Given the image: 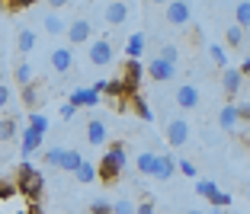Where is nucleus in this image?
<instances>
[{
  "instance_id": "f257e3e1",
  "label": "nucleus",
  "mask_w": 250,
  "mask_h": 214,
  "mask_svg": "<svg viewBox=\"0 0 250 214\" xmlns=\"http://www.w3.org/2000/svg\"><path fill=\"white\" fill-rule=\"evenodd\" d=\"M16 189H20V198L26 201H39L45 195V176L29 163V157H22L20 170H16Z\"/></svg>"
},
{
  "instance_id": "f03ea898",
  "label": "nucleus",
  "mask_w": 250,
  "mask_h": 214,
  "mask_svg": "<svg viewBox=\"0 0 250 214\" xmlns=\"http://www.w3.org/2000/svg\"><path fill=\"white\" fill-rule=\"evenodd\" d=\"M125 166H128L125 144H122V141H116V144H109V150L103 154V160L96 163V173H100V179H103V182H116V179L122 176Z\"/></svg>"
},
{
  "instance_id": "7ed1b4c3",
  "label": "nucleus",
  "mask_w": 250,
  "mask_h": 214,
  "mask_svg": "<svg viewBox=\"0 0 250 214\" xmlns=\"http://www.w3.org/2000/svg\"><path fill=\"white\" fill-rule=\"evenodd\" d=\"M164 138H167V144L173 150H183L186 144H189V122L180 115H173L167 122V128H164Z\"/></svg>"
},
{
  "instance_id": "20e7f679",
  "label": "nucleus",
  "mask_w": 250,
  "mask_h": 214,
  "mask_svg": "<svg viewBox=\"0 0 250 214\" xmlns=\"http://www.w3.org/2000/svg\"><path fill=\"white\" fill-rule=\"evenodd\" d=\"M90 48H87V58L93 67H109L112 58H116V48H112L109 38H90Z\"/></svg>"
},
{
  "instance_id": "39448f33",
  "label": "nucleus",
  "mask_w": 250,
  "mask_h": 214,
  "mask_svg": "<svg viewBox=\"0 0 250 214\" xmlns=\"http://www.w3.org/2000/svg\"><path fill=\"white\" fill-rule=\"evenodd\" d=\"M48 64H52V71L58 77H67L74 71V45H58V48H52Z\"/></svg>"
},
{
  "instance_id": "423d86ee",
  "label": "nucleus",
  "mask_w": 250,
  "mask_h": 214,
  "mask_svg": "<svg viewBox=\"0 0 250 214\" xmlns=\"http://www.w3.org/2000/svg\"><path fill=\"white\" fill-rule=\"evenodd\" d=\"M67 45H74V48H77V45H87L90 38H93V22L87 19V16H77V19H71L67 22Z\"/></svg>"
},
{
  "instance_id": "0eeeda50",
  "label": "nucleus",
  "mask_w": 250,
  "mask_h": 214,
  "mask_svg": "<svg viewBox=\"0 0 250 214\" xmlns=\"http://www.w3.org/2000/svg\"><path fill=\"white\" fill-rule=\"evenodd\" d=\"M141 77H145V64H141V58H125L122 83H125V93H128V96L141 89Z\"/></svg>"
},
{
  "instance_id": "6e6552de",
  "label": "nucleus",
  "mask_w": 250,
  "mask_h": 214,
  "mask_svg": "<svg viewBox=\"0 0 250 214\" xmlns=\"http://www.w3.org/2000/svg\"><path fill=\"white\" fill-rule=\"evenodd\" d=\"M189 3L186 0H170V3H164V19H167V26H177V29H183V26H189Z\"/></svg>"
},
{
  "instance_id": "1a4fd4ad",
  "label": "nucleus",
  "mask_w": 250,
  "mask_h": 214,
  "mask_svg": "<svg viewBox=\"0 0 250 214\" xmlns=\"http://www.w3.org/2000/svg\"><path fill=\"white\" fill-rule=\"evenodd\" d=\"M173 103L183 112H196L199 106H202V93H199L196 83H180V89L173 93Z\"/></svg>"
},
{
  "instance_id": "9d476101",
  "label": "nucleus",
  "mask_w": 250,
  "mask_h": 214,
  "mask_svg": "<svg viewBox=\"0 0 250 214\" xmlns=\"http://www.w3.org/2000/svg\"><path fill=\"white\" fill-rule=\"evenodd\" d=\"M145 74L151 77L154 83H170L173 77H177V64H170V61H164L161 54H157V58L145 67Z\"/></svg>"
},
{
  "instance_id": "9b49d317",
  "label": "nucleus",
  "mask_w": 250,
  "mask_h": 214,
  "mask_svg": "<svg viewBox=\"0 0 250 214\" xmlns=\"http://www.w3.org/2000/svg\"><path fill=\"white\" fill-rule=\"evenodd\" d=\"M128 16H132L128 0H109V3H106V10H103V19L109 22V26H122Z\"/></svg>"
},
{
  "instance_id": "f8f14e48",
  "label": "nucleus",
  "mask_w": 250,
  "mask_h": 214,
  "mask_svg": "<svg viewBox=\"0 0 250 214\" xmlns=\"http://www.w3.org/2000/svg\"><path fill=\"white\" fill-rule=\"evenodd\" d=\"M20 150H22V157H32L39 147H42V141H45V131H39V128H32V125H26L22 128V134H20Z\"/></svg>"
},
{
  "instance_id": "ddd939ff",
  "label": "nucleus",
  "mask_w": 250,
  "mask_h": 214,
  "mask_svg": "<svg viewBox=\"0 0 250 214\" xmlns=\"http://www.w3.org/2000/svg\"><path fill=\"white\" fill-rule=\"evenodd\" d=\"M218 128H221V131H237V128H241V112H237V103H225V106H221Z\"/></svg>"
},
{
  "instance_id": "4468645a",
  "label": "nucleus",
  "mask_w": 250,
  "mask_h": 214,
  "mask_svg": "<svg viewBox=\"0 0 250 214\" xmlns=\"http://www.w3.org/2000/svg\"><path fill=\"white\" fill-rule=\"evenodd\" d=\"M221 87H225V93L228 96H237L244 87V74L241 67H221Z\"/></svg>"
},
{
  "instance_id": "2eb2a0df",
  "label": "nucleus",
  "mask_w": 250,
  "mask_h": 214,
  "mask_svg": "<svg viewBox=\"0 0 250 214\" xmlns=\"http://www.w3.org/2000/svg\"><path fill=\"white\" fill-rule=\"evenodd\" d=\"M106 138H109L106 122H103V118H90V122H87V144H90V147H103Z\"/></svg>"
},
{
  "instance_id": "dca6fc26",
  "label": "nucleus",
  "mask_w": 250,
  "mask_h": 214,
  "mask_svg": "<svg viewBox=\"0 0 250 214\" xmlns=\"http://www.w3.org/2000/svg\"><path fill=\"white\" fill-rule=\"evenodd\" d=\"M173 173H177V160L170 154H157V163H154V173H151V176L167 182V179H173Z\"/></svg>"
},
{
  "instance_id": "f3484780",
  "label": "nucleus",
  "mask_w": 250,
  "mask_h": 214,
  "mask_svg": "<svg viewBox=\"0 0 250 214\" xmlns=\"http://www.w3.org/2000/svg\"><path fill=\"white\" fill-rule=\"evenodd\" d=\"M42 26H45L48 36H64V32H67V19L58 16V10H48V13L42 16Z\"/></svg>"
},
{
  "instance_id": "a211bd4d",
  "label": "nucleus",
  "mask_w": 250,
  "mask_h": 214,
  "mask_svg": "<svg viewBox=\"0 0 250 214\" xmlns=\"http://www.w3.org/2000/svg\"><path fill=\"white\" fill-rule=\"evenodd\" d=\"M71 103L77 106V109H81V106H83V109H93V106L100 103V93H96L93 87H81V89H74V93H71Z\"/></svg>"
},
{
  "instance_id": "6ab92c4d",
  "label": "nucleus",
  "mask_w": 250,
  "mask_h": 214,
  "mask_svg": "<svg viewBox=\"0 0 250 214\" xmlns=\"http://www.w3.org/2000/svg\"><path fill=\"white\" fill-rule=\"evenodd\" d=\"M154 163H157V154H151V150H141V154L135 157V170H138L141 176H151V173H154Z\"/></svg>"
},
{
  "instance_id": "aec40b11",
  "label": "nucleus",
  "mask_w": 250,
  "mask_h": 214,
  "mask_svg": "<svg viewBox=\"0 0 250 214\" xmlns=\"http://www.w3.org/2000/svg\"><path fill=\"white\" fill-rule=\"evenodd\" d=\"M74 176H77V182H83V185H90V182H96L100 179V173H96V163H90V160H83L77 170H74Z\"/></svg>"
},
{
  "instance_id": "412c9836",
  "label": "nucleus",
  "mask_w": 250,
  "mask_h": 214,
  "mask_svg": "<svg viewBox=\"0 0 250 214\" xmlns=\"http://www.w3.org/2000/svg\"><path fill=\"white\" fill-rule=\"evenodd\" d=\"M132 109H135V115L141 118V122H154V112H151V106L145 103V96H141V93H132Z\"/></svg>"
},
{
  "instance_id": "4be33fe9",
  "label": "nucleus",
  "mask_w": 250,
  "mask_h": 214,
  "mask_svg": "<svg viewBox=\"0 0 250 214\" xmlns=\"http://www.w3.org/2000/svg\"><path fill=\"white\" fill-rule=\"evenodd\" d=\"M20 96H22V103H26V109H36V106L42 103V87H39V83H26Z\"/></svg>"
},
{
  "instance_id": "5701e85b",
  "label": "nucleus",
  "mask_w": 250,
  "mask_h": 214,
  "mask_svg": "<svg viewBox=\"0 0 250 214\" xmlns=\"http://www.w3.org/2000/svg\"><path fill=\"white\" fill-rule=\"evenodd\" d=\"M244 38H247V29H244V26H237V22H231L228 32H225V45H231V48H241Z\"/></svg>"
},
{
  "instance_id": "b1692460",
  "label": "nucleus",
  "mask_w": 250,
  "mask_h": 214,
  "mask_svg": "<svg viewBox=\"0 0 250 214\" xmlns=\"http://www.w3.org/2000/svg\"><path fill=\"white\" fill-rule=\"evenodd\" d=\"M141 54H145V36L135 32V36H128V42H125V58H141Z\"/></svg>"
},
{
  "instance_id": "393cba45",
  "label": "nucleus",
  "mask_w": 250,
  "mask_h": 214,
  "mask_svg": "<svg viewBox=\"0 0 250 214\" xmlns=\"http://www.w3.org/2000/svg\"><path fill=\"white\" fill-rule=\"evenodd\" d=\"M13 77L20 87H26V83H32V77H36V67L29 64V61H20V64L13 67Z\"/></svg>"
},
{
  "instance_id": "a878e982",
  "label": "nucleus",
  "mask_w": 250,
  "mask_h": 214,
  "mask_svg": "<svg viewBox=\"0 0 250 214\" xmlns=\"http://www.w3.org/2000/svg\"><path fill=\"white\" fill-rule=\"evenodd\" d=\"M20 134V122L16 118H0V144H7Z\"/></svg>"
},
{
  "instance_id": "bb28decb",
  "label": "nucleus",
  "mask_w": 250,
  "mask_h": 214,
  "mask_svg": "<svg viewBox=\"0 0 250 214\" xmlns=\"http://www.w3.org/2000/svg\"><path fill=\"white\" fill-rule=\"evenodd\" d=\"M16 48H20L22 54H29L32 48H36V32H32V29H20V36H16Z\"/></svg>"
},
{
  "instance_id": "cd10ccee",
  "label": "nucleus",
  "mask_w": 250,
  "mask_h": 214,
  "mask_svg": "<svg viewBox=\"0 0 250 214\" xmlns=\"http://www.w3.org/2000/svg\"><path fill=\"white\" fill-rule=\"evenodd\" d=\"M234 22L244 26V29H250V0H241L234 7Z\"/></svg>"
},
{
  "instance_id": "c85d7f7f",
  "label": "nucleus",
  "mask_w": 250,
  "mask_h": 214,
  "mask_svg": "<svg viewBox=\"0 0 250 214\" xmlns=\"http://www.w3.org/2000/svg\"><path fill=\"white\" fill-rule=\"evenodd\" d=\"M208 58H212L218 67H228V52H225V45H221V42L208 45Z\"/></svg>"
},
{
  "instance_id": "c756f323",
  "label": "nucleus",
  "mask_w": 250,
  "mask_h": 214,
  "mask_svg": "<svg viewBox=\"0 0 250 214\" xmlns=\"http://www.w3.org/2000/svg\"><path fill=\"white\" fill-rule=\"evenodd\" d=\"M81 163H83V157L77 154V150H67V147H64V160H61V170H64V173H74L77 166H81Z\"/></svg>"
},
{
  "instance_id": "7c9ffc66",
  "label": "nucleus",
  "mask_w": 250,
  "mask_h": 214,
  "mask_svg": "<svg viewBox=\"0 0 250 214\" xmlns=\"http://www.w3.org/2000/svg\"><path fill=\"white\" fill-rule=\"evenodd\" d=\"M16 195H20V189H16V176L13 179H0V201L16 198Z\"/></svg>"
},
{
  "instance_id": "2f4dec72",
  "label": "nucleus",
  "mask_w": 250,
  "mask_h": 214,
  "mask_svg": "<svg viewBox=\"0 0 250 214\" xmlns=\"http://www.w3.org/2000/svg\"><path fill=\"white\" fill-rule=\"evenodd\" d=\"M161 58L170 61V64H180V48H177L173 42H164V45H161Z\"/></svg>"
},
{
  "instance_id": "473e14b6",
  "label": "nucleus",
  "mask_w": 250,
  "mask_h": 214,
  "mask_svg": "<svg viewBox=\"0 0 250 214\" xmlns=\"http://www.w3.org/2000/svg\"><path fill=\"white\" fill-rule=\"evenodd\" d=\"M208 205H215V208H231V195L228 192H221V189H215L212 195H208Z\"/></svg>"
},
{
  "instance_id": "72a5a7b5",
  "label": "nucleus",
  "mask_w": 250,
  "mask_h": 214,
  "mask_svg": "<svg viewBox=\"0 0 250 214\" xmlns=\"http://www.w3.org/2000/svg\"><path fill=\"white\" fill-rule=\"evenodd\" d=\"M26 125L39 128V131H48V118H45L42 112H36V109H32V112H29V118H26Z\"/></svg>"
},
{
  "instance_id": "f704fd0d",
  "label": "nucleus",
  "mask_w": 250,
  "mask_h": 214,
  "mask_svg": "<svg viewBox=\"0 0 250 214\" xmlns=\"http://www.w3.org/2000/svg\"><path fill=\"white\" fill-rule=\"evenodd\" d=\"M61 160H64V147L45 150V163H48V166H58V170H61Z\"/></svg>"
},
{
  "instance_id": "c9c22d12",
  "label": "nucleus",
  "mask_w": 250,
  "mask_h": 214,
  "mask_svg": "<svg viewBox=\"0 0 250 214\" xmlns=\"http://www.w3.org/2000/svg\"><path fill=\"white\" fill-rule=\"evenodd\" d=\"M90 211H93V214H109L112 201L109 198H93V201H90Z\"/></svg>"
},
{
  "instance_id": "e433bc0d",
  "label": "nucleus",
  "mask_w": 250,
  "mask_h": 214,
  "mask_svg": "<svg viewBox=\"0 0 250 214\" xmlns=\"http://www.w3.org/2000/svg\"><path fill=\"white\" fill-rule=\"evenodd\" d=\"M177 170L180 173H183V176H189V179H196V163H192V160H186V157H180V163H177Z\"/></svg>"
},
{
  "instance_id": "4c0bfd02",
  "label": "nucleus",
  "mask_w": 250,
  "mask_h": 214,
  "mask_svg": "<svg viewBox=\"0 0 250 214\" xmlns=\"http://www.w3.org/2000/svg\"><path fill=\"white\" fill-rule=\"evenodd\" d=\"M215 189H218V185H215L212 179H199V182H196V192L202 195V198H208V195H212Z\"/></svg>"
},
{
  "instance_id": "58836bf2",
  "label": "nucleus",
  "mask_w": 250,
  "mask_h": 214,
  "mask_svg": "<svg viewBox=\"0 0 250 214\" xmlns=\"http://www.w3.org/2000/svg\"><path fill=\"white\" fill-rule=\"evenodd\" d=\"M112 211L116 214H128V211H135V205L128 198H119V201H112Z\"/></svg>"
},
{
  "instance_id": "ea45409f",
  "label": "nucleus",
  "mask_w": 250,
  "mask_h": 214,
  "mask_svg": "<svg viewBox=\"0 0 250 214\" xmlns=\"http://www.w3.org/2000/svg\"><path fill=\"white\" fill-rule=\"evenodd\" d=\"M74 115H77V106H74V103H64V106H61V118H64V122H71Z\"/></svg>"
},
{
  "instance_id": "a19ab883",
  "label": "nucleus",
  "mask_w": 250,
  "mask_h": 214,
  "mask_svg": "<svg viewBox=\"0 0 250 214\" xmlns=\"http://www.w3.org/2000/svg\"><path fill=\"white\" fill-rule=\"evenodd\" d=\"M237 112H241V125H250V103H237Z\"/></svg>"
},
{
  "instance_id": "79ce46f5",
  "label": "nucleus",
  "mask_w": 250,
  "mask_h": 214,
  "mask_svg": "<svg viewBox=\"0 0 250 214\" xmlns=\"http://www.w3.org/2000/svg\"><path fill=\"white\" fill-rule=\"evenodd\" d=\"M7 106H10V87L0 83V109H7Z\"/></svg>"
},
{
  "instance_id": "37998d69",
  "label": "nucleus",
  "mask_w": 250,
  "mask_h": 214,
  "mask_svg": "<svg viewBox=\"0 0 250 214\" xmlns=\"http://www.w3.org/2000/svg\"><path fill=\"white\" fill-rule=\"evenodd\" d=\"M7 3H10L13 10H26V7H32L36 0H7Z\"/></svg>"
},
{
  "instance_id": "c03bdc74",
  "label": "nucleus",
  "mask_w": 250,
  "mask_h": 214,
  "mask_svg": "<svg viewBox=\"0 0 250 214\" xmlns=\"http://www.w3.org/2000/svg\"><path fill=\"white\" fill-rule=\"evenodd\" d=\"M138 211L151 214V211H154V201H151V198H145V201H141V205H138Z\"/></svg>"
},
{
  "instance_id": "a18cd8bd",
  "label": "nucleus",
  "mask_w": 250,
  "mask_h": 214,
  "mask_svg": "<svg viewBox=\"0 0 250 214\" xmlns=\"http://www.w3.org/2000/svg\"><path fill=\"white\" fill-rule=\"evenodd\" d=\"M71 0H48V10H61V7H67Z\"/></svg>"
},
{
  "instance_id": "49530a36",
  "label": "nucleus",
  "mask_w": 250,
  "mask_h": 214,
  "mask_svg": "<svg viewBox=\"0 0 250 214\" xmlns=\"http://www.w3.org/2000/svg\"><path fill=\"white\" fill-rule=\"evenodd\" d=\"M241 74H244V77H250V58H244V64H241Z\"/></svg>"
},
{
  "instance_id": "de8ad7c7",
  "label": "nucleus",
  "mask_w": 250,
  "mask_h": 214,
  "mask_svg": "<svg viewBox=\"0 0 250 214\" xmlns=\"http://www.w3.org/2000/svg\"><path fill=\"white\" fill-rule=\"evenodd\" d=\"M147 3H170V0H147Z\"/></svg>"
},
{
  "instance_id": "09e8293b",
  "label": "nucleus",
  "mask_w": 250,
  "mask_h": 214,
  "mask_svg": "<svg viewBox=\"0 0 250 214\" xmlns=\"http://www.w3.org/2000/svg\"><path fill=\"white\" fill-rule=\"evenodd\" d=\"M0 83H3V67H0Z\"/></svg>"
},
{
  "instance_id": "8fccbe9b",
  "label": "nucleus",
  "mask_w": 250,
  "mask_h": 214,
  "mask_svg": "<svg viewBox=\"0 0 250 214\" xmlns=\"http://www.w3.org/2000/svg\"><path fill=\"white\" fill-rule=\"evenodd\" d=\"M186 3H189V0H186Z\"/></svg>"
},
{
  "instance_id": "3c124183",
  "label": "nucleus",
  "mask_w": 250,
  "mask_h": 214,
  "mask_svg": "<svg viewBox=\"0 0 250 214\" xmlns=\"http://www.w3.org/2000/svg\"><path fill=\"white\" fill-rule=\"evenodd\" d=\"M93 3H96V0H93Z\"/></svg>"
}]
</instances>
